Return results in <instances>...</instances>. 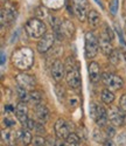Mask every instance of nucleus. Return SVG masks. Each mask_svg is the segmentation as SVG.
Returning a JSON list of instances; mask_svg holds the SVG:
<instances>
[{
	"label": "nucleus",
	"instance_id": "4468645a",
	"mask_svg": "<svg viewBox=\"0 0 126 146\" xmlns=\"http://www.w3.org/2000/svg\"><path fill=\"white\" fill-rule=\"evenodd\" d=\"M17 12L13 7H5L1 9V26L9 25L15 20Z\"/></svg>",
	"mask_w": 126,
	"mask_h": 146
},
{
	"label": "nucleus",
	"instance_id": "473e14b6",
	"mask_svg": "<svg viewBox=\"0 0 126 146\" xmlns=\"http://www.w3.org/2000/svg\"><path fill=\"white\" fill-rule=\"evenodd\" d=\"M119 108L126 113V94H124L120 97V101H119Z\"/></svg>",
	"mask_w": 126,
	"mask_h": 146
},
{
	"label": "nucleus",
	"instance_id": "a878e982",
	"mask_svg": "<svg viewBox=\"0 0 126 146\" xmlns=\"http://www.w3.org/2000/svg\"><path fill=\"white\" fill-rule=\"evenodd\" d=\"M105 137H107L105 133H103L100 130H98V129H96L95 131H94V139L96 140V141H100V143H104L105 140H106V138Z\"/></svg>",
	"mask_w": 126,
	"mask_h": 146
},
{
	"label": "nucleus",
	"instance_id": "b1692460",
	"mask_svg": "<svg viewBox=\"0 0 126 146\" xmlns=\"http://www.w3.org/2000/svg\"><path fill=\"white\" fill-rule=\"evenodd\" d=\"M17 91H18V96H19V98L21 100V102L29 101V94L27 92V89H25L23 87H21V86H19V84H18Z\"/></svg>",
	"mask_w": 126,
	"mask_h": 146
},
{
	"label": "nucleus",
	"instance_id": "79ce46f5",
	"mask_svg": "<svg viewBox=\"0 0 126 146\" xmlns=\"http://www.w3.org/2000/svg\"><path fill=\"white\" fill-rule=\"evenodd\" d=\"M9 146H17V145H15V144H12V145H9Z\"/></svg>",
	"mask_w": 126,
	"mask_h": 146
},
{
	"label": "nucleus",
	"instance_id": "393cba45",
	"mask_svg": "<svg viewBox=\"0 0 126 146\" xmlns=\"http://www.w3.org/2000/svg\"><path fill=\"white\" fill-rule=\"evenodd\" d=\"M41 100H42L41 92L35 91V90H32V91L29 92V101H31V102H33V103H35V104H39V103L41 102Z\"/></svg>",
	"mask_w": 126,
	"mask_h": 146
},
{
	"label": "nucleus",
	"instance_id": "6ab92c4d",
	"mask_svg": "<svg viewBox=\"0 0 126 146\" xmlns=\"http://www.w3.org/2000/svg\"><path fill=\"white\" fill-rule=\"evenodd\" d=\"M41 1L46 8L54 9V11L62 8L66 4V0H41Z\"/></svg>",
	"mask_w": 126,
	"mask_h": 146
},
{
	"label": "nucleus",
	"instance_id": "c85d7f7f",
	"mask_svg": "<svg viewBox=\"0 0 126 146\" xmlns=\"http://www.w3.org/2000/svg\"><path fill=\"white\" fill-rule=\"evenodd\" d=\"M66 140H67L68 143H70V144H75V145H78L80 141H81L80 137H78L77 135H75V133H70L69 137H68Z\"/></svg>",
	"mask_w": 126,
	"mask_h": 146
},
{
	"label": "nucleus",
	"instance_id": "2f4dec72",
	"mask_svg": "<svg viewBox=\"0 0 126 146\" xmlns=\"http://www.w3.org/2000/svg\"><path fill=\"white\" fill-rule=\"evenodd\" d=\"M33 143H34V146H44V145H46V140H44V138L41 137V136H36V137L34 138Z\"/></svg>",
	"mask_w": 126,
	"mask_h": 146
},
{
	"label": "nucleus",
	"instance_id": "1a4fd4ad",
	"mask_svg": "<svg viewBox=\"0 0 126 146\" xmlns=\"http://www.w3.org/2000/svg\"><path fill=\"white\" fill-rule=\"evenodd\" d=\"M111 31L106 27V33H103L99 38V48L103 52L104 55L110 56V54L113 52V46H112V40H113V35H109Z\"/></svg>",
	"mask_w": 126,
	"mask_h": 146
},
{
	"label": "nucleus",
	"instance_id": "0eeeda50",
	"mask_svg": "<svg viewBox=\"0 0 126 146\" xmlns=\"http://www.w3.org/2000/svg\"><path fill=\"white\" fill-rule=\"evenodd\" d=\"M74 13L80 21H84L89 14V4L88 0H72Z\"/></svg>",
	"mask_w": 126,
	"mask_h": 146
},
{
	"label": "nucleus",
	"instance_id": "f3484780",
	"mask_svg": "<svg viewBox=\"0 0 126 146\" xmlns=\"http://www.w3.org/2000/svg\"><path fill=\"white\" fill-rule=\"evenodd\" d=\"M88 71H89V78L92 83H97L100 78V69L98 63L96 62H90L89 67H88Z\"/></svg>",
	"mask_w": 126,
	"mask_h": 146
},
{
	"label": "nucleus",
	"instance_id": "a19ab883",
	"mask_svg": "<svg viewBox=\"0 0 126 146\" xmlns=\"http://www.w3.org/2000/svg\"><path fill=\"white\" fill-rule=\"evenodd\" d=\"M124 6H125V9H126V0L124 1Z\"/></svg>",
	"mask_w": 126,
	"mask_h": 146
},
{
	"label": "nucleus",
	"instance_id": "6e6552de",
	"mask_svg": "<svg viewBox=\"0 0 126 146\" xmlns=\"http://www.w3.org/2000/svg\"><path fill=\"white\" fill-rule=\"evenodd\" d=\"M107 117L110 123L115 126H123L125 123V112L116 106H111L107 110Z\"/></svg>",
	"mask_w": 126,
	"mask_h": 146
},
{
	"label": "nucleus",
	"instance_id": "dca6fc26",
	"mask_svg": "<svg viewBox=\"0 0 126 146\" xmlns=\"http://www.w3.org/2000/svg\"><path fill=\"white\" fill-rule=\"evenodd\" d=\"M35 113H36V117L40 119L41 123H46V121L49 119V116H50L48 108L42 103H39V104L35 105Z\"/></svg>",
	"mask_w": 126,
	"mask_h": 146
},
{
	"label": "nucleus",
	"instance_id": "412c9836",
	"mask_svg": "<svg viewBox=\"0 0 126 146\" xmlns=\"http://www.w3.org/2000/svg\"><path fill=\"white\" fill-rule=\"evenodd\" d=\"M18 140H20L22 143V145L27 146L33 141V138H32V135H31L29 131L20 130V131H18Z\"/></svg>",
	"mask_w": 126,
	"mask_h": 146
},
{
	"label": "nucleus",
	"instance_id": "e433bc0d",
	"mask_svg": "<svg viewBox=\"0 0 126 146\" xmlns=\"http://www.w3.org/2000/svg\"><path fill=\"white\" fill-rule=\"evenodd\" d=\"M5 110H6L7 113H9V112L13 111V106H12V105H7V106L5 108Z\"/></svg>",
	"mask_w": 126,
	"mask_h": 146
},
{
	"label": "nucleus",
	"instance_id": "ea45409f",
	"mask_svg": "<svg viewBox=\"0 0 126 146\" xmlns=\"http://www.w3.org/2000/svg\"><path fill=\"white\" fill-rule=\"evenodd\" d=\"M95 1H96L97 4H99V6H100V7H103V4L100 3V0H95Z\"/></svg>",
	"mask_w": 126,
	"mask_h": 146
},
{
	"label": "nucleus",
	"instance_id": "f257e3e1",
	"mask_svg": "<svg viewBox=\"0 0 126 146\" xmlns=\"http://www.w3.org/2000/svg\"><path fill=\"white\" fill-rule=\"evenodd\" d=\"M12 63L19 70H28L34 64V52L28 47H20L12 54Z\"/></svg>",
	"mask_w": 126,
	"mask_h": 146
},
{
	"label": "nucleus",
	"instance_id": "7ed1b4c3",
	"mask_svg": "<svg viewBox=\"0 0 126 146\" xmlns=\"http://www.w3.org/2000/svg\"><path fill=\"white\" fill-rule=\"evenodd\" d=\"M99 41L97 36L92 32H88L85 34V56L88 58H94L98 54Z\"/></svg>",
	"mask_w": 126,
	"mask_h": 146
},
{
	"label": "nucleus",
	"instance_id": "f8f14e48",
	"mask_svg": "<svg viewBox=\"0 0 126 146\" xmlns=\"http://www.w3.org/2000/svg\"><path fill=\"white\" fill-rule=\"evenodd\" d=\"M54 129H55V133L58 139H67L70 135L69 126L64 119H57L54 125Z\"/></svg>",
	"mask_w": 126,
	"mask_h": 146
},
{
	"label": "nucleus",
	"instance_id": "2eb2a0df",
	"mask_svg": "<svg viewBox=\"0 0 126 146\" xmlns=\"http://www.w3.org/2000/svg\"><path fill=\"white\" fill-rule=\"evenodd\" d=\"M15 115L18 120L22 125H26L27 124V120H28V108L27 105L25 104L23 102L19 103L15 108Z\"/></svg>",
	"mask_w": 126,
	"mask_h": 146
},
{
	"label": "nucleus",
	"instance_id": "9d476101",
	"mask_svg": "<svg viewBox=\"0 0 126 146\" xmlns=\"http://www.w3.org/2000/svg\"><path fill=\"white\" fill-rule=\"evenodd\" d=\"M54 41H55V34L54 33H46L40 39L39 43H37V50H39V53H41V54L47 53L50 48L53 47Z\"/></svg>",
	"mask_w": 126,
	"mask_h": 146
},
{
	"label": "nucleus",
	"instance_id": "58836bf2",
	"mask_svg": "<svg viewBox=\"0 0 126 146\" xmlns=\"http://www.w3.org/2000/svg\"><path fill=\"white\" fill-rule=\"evenodd\" d=\"M5 63V54H4V52L1 53V64H4Z\"/></svg>",
	"mask_w": 126,
	"mask_h": 146
},
{
	"label": "nucleus",
	"instance_id": "7c9ffc66",
	"mask_svg": "<svg viewBox=\"0 0 126 146\" xmlns=\"http://www.w3.org/2000/svg\"><path fill=\"white\" fill-rule=\"evenodd\" d=\"M4 124L7 126V127H12V126H14L15 125V119L13 117H11V116H6L4 118Z\"/></svg>",
	"mask_w": 126,
	"mask_h": 146
},
{
	"label": "nucleus",
	"instance_id": "4be33fe9",
	"mask_svg": "<svg viewBox=\"0 0 126 146\" xmlns=\"http://www.w3.org/2000/svg\"><path fill=\"white\" fill-rule=\"evenodd\" d=\"M88 21H89V25H91L92 27H96L99 23V21H100L99 13L95 9H90L89 14H88Z\"/></svg>",
	"mask_w": 126,
	"mask_h": 146
},
{
	"label": "nucleus",
	"instance_id": "20e7f679",
	"mask_svg": "<svg viewBox=\"0 0 126 146\" xmlns=\"http://www.w3.org/2000/svg\"><path fill=\"white\" fill-rule=\"evenodd\" d=\"M90 116L96 121L99 126H106L107 125V111L102 106L96 103H91L90 105Z\"/></svg>",
	"mask_w": 126,
	"mask_h": 146
},
{
	"label": "nucleus",
	"instance_id": "a211bd4d",
	"mask_svg": "<svg viewBox=\"0 0 126 146\" xmlns=\"http://www.w3.org/2000/svg\"><path fill=\"white\" fill-rule=\"evenodd\" d=\"M1 136H3L4 141L12 145V144H15V141L18 140V131H12V130L6 129V130H3Z\"/></svg>",
	"mask_w": 126,
	"mask_h": 146
},
{
	"label": "nucleus",
	"instance_id": "39448f33",
	"mask_svg": "<svg viewBox=\"0 0 126 146\" xmlns=\"http://www.w3.org/2000/svg\"><path fill=\"white\" fill-rule=\"evenodd\" d=\"M66 81L68 83V86L72 89H77L81 86V74L77 67V63L72 64L71 61V66H69L67 74H66Z\"/></svg>",
	"mask_w": 126,
	"mask_h": 146
},
{
	"label": "nucleus",
	"instance_id": "4c0bfd02",
	"mask_svg": "<svg viewBox=\"0 0 126 146\" xmlns=\"http://www.w3.org/2000/svg\"><path fill=\"white\" fill-rule=\"evenodd\" d=\"M54 146H64V144H63V143H61L60 140H57L56 143H55V145Z\"/></svg>",
	"mask_w": 126,
	"mask_h": 146
},
{
	"label": "nucleus",
	"instance_id": "ddd939ff",
	"mask_svg": "<svg viewBox=\"0 0 126 146\" xmlns=\"http://www.w3.org/2000/svg\"><path fill=\"white\" fill-rule=\"evenodd\" d=\"M64 64H63L60 60H56L52 64V76L56 82L62 81V78L64 77Z\"/></svg>",
	"mask_w": 126,
	"mask_h": 146
},
{
	"label": "nucleus",
	"instance_id": "5701e85b",
	"mask_svg": "<svg viewBox=\"0 0 126 146\" xmlns=\"http://www.w3.org/2000/svg\"><path fill=\"white\" fill-rule=\"evenodd\" d=\"M100 97H102V101L105 104H111L113 101H115V95L112 94V91L110 89H104L102 91V95H100Z\"/></svg>",
	"mask_w": 126,
	"mask_h": 146
},
{
	"label": "nucleus",
	"instance_id": "37998d69",
	"mask_svg": "<svg viewBox=\"0 0 126 146\" xmlns=\"http://www.w3.org/2000/svg\"><path fill=\"white\" fill-rule=\"evenodd\" d=\"M125 31H126V25H125Z\"/></svg>",
	"mask_w": 126,
	"mask_h": 146
},
{
	"label": "nucleus",
	"instance_id": "423d86ee",
	"mask_svg": "<svg viewBox=\"0 0 126 146\" xmlns=\"http://www.w3.org/2000/svg\"><path fill=\"white\" fill-rule=\"evenodd\" d=\"M102 80L110 90H119L124 86L123 78L116 74H111V72H105V74H103Z\"/></svg>",
	"mask_w": 126,
	"mask_h": 146
},
{
	"label": "nucleus",
	"instance_id": "cd10ccee",
	"mask_svg": "<svg viewBox=\"0 0 126 146\" xmlns=\"http://www.w3.org/2000/svg\"><path fill=\"white\" fill-rule=\"evenodd\" d=\"M110 61H111V63L112 64H119V62H120V57H119V53L118 52H116V50H113L111 54H110Z\"/></svg>",
	"mask_w": 126,
	"mask_h": 146
},
{
	"label": "nucleus",
	"instance_id": "f03ea898",
	"mask_svg": "<svg viewBox=\"0 0 126 146\" xmlns=\"http://www.w3.org/2000/svg\"><path fill=\"white\" fill-rule=\"evenodd\" d=\"M25 31H26L29 38L41 39L47 32V27H46V23L42 20L37 19V18H32L26 22Z\"/></svg>",
	"mask_w": 126,
	"mask_h": 146
},
{
	"label": "nucleus",
	"instance_id": "bb28decb",
	"mask_svg": "<svg viewBox=\"0 0 126 146\" xmlns=\"http://www.w3.org/2000/svg\"><path fill=\"white\" fill-rule=\"evenodd\" d=\"M118 5H119V0H111L110 6H109L111 14H113V15L117 14V12H118Z\"/></svg>",
	"mask_w": 126,
	"mask_h": 146
},
{
	"label": "nucleus",
	"instance_id": "9b49d317",
	"mask_svg": "<svg viewBox=\"0 0 126 146\" xmlns=\"http://www.w3.org/2000/svg\"><path fill=\"white\" fill-rule=\"evenodd\" d=\"M17 82H18L19 86L23 87L27 90H33L35 88V84H36L35 77L29 75V74H25V72H21V74H19L17 76Z\"/></svg>",
	"mask_w": 126,
	"mask_h": 146
},
{
	"label": "nucleus",
	"instance_id": "72a5a7b5",
	"mask_svg": "<svg viewBox=\"0 0 126 146\" xmlns=\"http://www.w3.org/2000/svg\"><path fill=\"white\" fill-rule=\"evenodd\" d=\"M119 38H120V43H121V52H123V55H124V58L126 60V42L124 41L121 34L119 33Z\"/></svg>",
	"mask_w": 126,
	"mask_h": 146
},
{
	"label": "nucleus",
	"instance_id": "c9c22d12",
	"mask_svg": "<svg viewBox=\"0 0 126 146\" xmlns=\"http://www.w3.org/2000/svg\"><path fill=\"white\" fill-rule=\"evenodd\" d=\"M103 144H104V146H116V144L113 143V141H112L110 138H107V139H106V140H105Z\"/></svg>",
	"mask_w": 126,
	"mask_h": 146
},
{
	"label": "nucleus",
	"instance_id": "f704fd0d",
	"mask_svg": "<svg viewBox=\"0 0 126 146\" xmlns=\"http://www.w3.org/2000/svg\"><path fill=\"white\" fill-rule=\"evenodd\" d=\"M105 127V130H106V132H105V135L109 137V138H111L113 135H115V129H113L112 126H104Z\"/></svg>",
	"mask_w": 126,
	"mask_h": 146
},
{
	"label": "nucleus",
	"instance_id": "aec40b11",
	"mask_svg": "<svg viewBox=\"0 0 126 146\" xmlns=\"http://www.w3.org/2000/svg\"><path fill=\"white\" fill-rule=\"evenodd\" d=\"M61 29H62V34L68 36V38H71V36L74 35V33H75V26H74V23L69 20L62 21Z\"/></svg>",
	"mask_w": 126,
	"mask_h": 146
},
{
	"label": "nucleus",
	"instance_id": "c756f323",
	"mask_svg": "<svg viewBox=\"0 0 126 146\" xmlns=\"http://www.w3.org/2000/svg\"><path fill=\"white\" fill-rule=\"evenodd\" d=\"M33 131H35L36 133H37V136H40V135H44V132H46V129L43 127V125L41 124V123H35V125H34V129H33Z\"/></svg>",
	"mask_w": 126,
	"mask_h": 146
}]
</instances>
